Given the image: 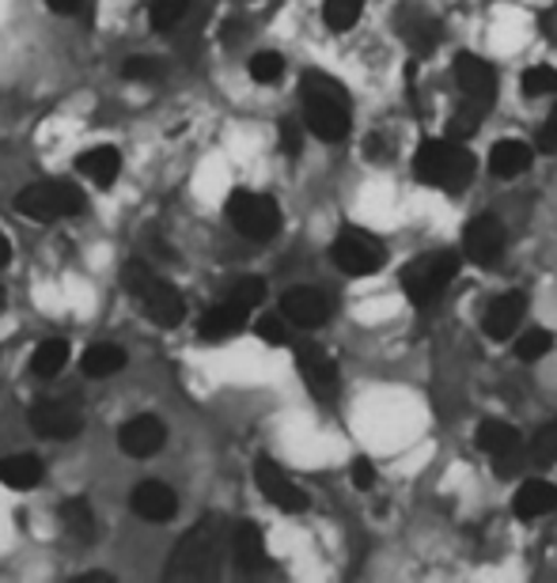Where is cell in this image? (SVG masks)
<instances>
[{
	"label": "cell",
	"instance_id": "cell-15",
	"mask_svg": "<svg viewBox=\"0 0 557 583\" xmlns=\"http://www.w3.org/2000/svg\"><path fill=\"white\" fill-rule=\"evenodd\" d=\"M281 315L288 318L292 326H304V330H315L330 318V299L318 288H292L281 299Z\"/></svg>",
	"mask_w": 557,
	"mask_h": 583
},
{
	"label": "cell",
	"instance_id": "cell-17",
	"mask_svg": "<svg viewBox=\"0 0 557 583\" xmlns=\"http://www.w3.org/2000/svg\"><path fill=\"white\" fill-rule=\"evenodd\" d=\"M129 504L145 523H167V519L179 511V497H175V489L164 481H140L137 489H133Z\"/></svg>",
	"mask_w": 557,
	"mask_h": 583
},
{
	"label": "cell",
	"instance_id": "cell-41",
	"mask_svg": "<svg viewBox=\"0 0 557 583\" xmlns=\"http://www.w3.org/2000/svg\"><path fill=\"white\" fill-rule=\"evenodd\" d=\"M8 262H12V243H8V239L0 235V269H4Z\"/></svg>",
	"mask_w": 557,
	"mask_h": 583
},
{
	"label": "cell",
	"instance_id": "cell-4",
	"mask_svg": "<svg viewBox=\"0 0 557 583\" xmlns=\"http://www.w3.org/2000/svg\"><path fill=\"white\" fill-rule=\"evenodd\" d=\"M413 174L424 186L459 193L474 179V156L455 140H421L418 156H413Z\"/></svg>",
	"mask_w": 557,
	"mask_h": 583
},
{
	"label": "cell",
	"instance_id": "cell-16",
	"mask_svg": "<svg viewBox=\"0 0 557 583\" xmlns=\"http://www.w3.org/2000/svg\"><path fill=\"white\" fill-rule=\"evenodd\" d=\"M164 444H167L164 421L148 417V413H140V417L126 421V424H122V432H118V447L126 451V455H133V458L156 455V451L164 447Z\"/></svg>",
	"mask_w": 557,
	"mask_h": 583
},
{
	"label": "cell",
	"instance_id": "cell-21",
	"mask_svg": "<svg viewBox=\"0 0 557 583\" xmlns=\"http://www.w3.org/2000/svg\"><path fill=\"white\" fill-rule=\"evenodd\" d=\"M557 508V485L550 481H524L516 489V500H512V511L519 519H538V516H550Z\"/></svg>",
	"mask_w": 557,
	"mask_h": 583
},
{
	"label": "cell",
	"instance_id": "cell-33",
	"mask_svg": "<svg viewBox=\"0 0 557 583\" xmlns=\"http://www.w3.org/2000/svg\"><path fill=\"white\" fill-rule=\"evenodd\" d=\"M550 344H554V338L546 330H524V338L516 341V357L519 360H543L546 352H550Z\"/></svg>",
	"mask_w": 557,
	"mask_h": 583
},
{
	"label": "cell",
	"instance_id": "cell-31",
	"mask_svg": "<svg viewBox=\"0 0 557 583\" xmlns=\"http://www.w3.org/2000/svg\"><path fill=\"white\" fill-rule=\"evenodd\" d=\"M519 87H524L527 95H554L557 92V68L554 65L527 68L524 80H519Z\"/></svg>",
	"mask_w": 557,
	"mask_h": 583
},
{
	"label": "cell",
	"instance_id": "cell-26",
	"mask_svg": "<svg viewBox=\"0 0 557 583\" xmlns=\"http://www.w3.org/2000/svg\"><path fill=\"white\" fill-rule=\"evenodd\" d=\"M65 364H69V341H61V338L42 341L39 349L31 352V371L39 379H53Z\"/></svg>",
	"mask_w": 557,
	"mask_h": 583
},
{
	"label": "cell",
	"instance_id": "cell-13",
	"mask_svg": "<svg viewBox=\"0 0 557 583\" xmlns=\"http://www.w3.org/2000/svg\"><path fill=\"white\" fill-rule=\"evenodd\" d=\"M254 477H259V489L262 497L273 504V508L281 511H304L307 508V492L299 489L292 477L281 470L277 463H270V458H259V466H254Z\"/></svg>",
	"mask_w": 557,
	"mask_h": 583
},
{
	"label": "cell",
	"instance_id": "cell-20",
	"mask_svg": "<svg viewBox=\"0 0 557 583\" xmlns=\"http://www.w3.org/2000/svg\"><path fill=\"white\" fill-rule=\"evenodd\" d=\"M246 318H251V311H246V307H239L235 299L228 296L224 304L209 307L206 318H201V338H206V341H228L232 333L243 330Z\"/></svg>",
	"mask_w": 557,
	"mask_h": 583
},
{
	"label": "cell",
	"instance_id": "cell-38",
	"mask_svg": "<svg viewBox=\"0 0 557 583\" xmlns=\"http://www.w3.org/2000/svg\"><path fill=\"white\" fill-rule=\"evenodd\" d=\"M353 485H357L360 492H368L371 485H376V466H371V458H357V463H353Z\"/></svg>",
	"mask_w": 557,
	"mask_h": 583
},
{
	"label": "cell",
	"instance_id": "cell-12",
	"mask_svg": "<svg viewBox=\"0 0 557 583\" xmlns=\"http://www.w3.org/2000/svg\"><path fill=\"white\" fill-rule=\"evenodd\" d=\"M31 424L46 439H73L84 428V417H80V410L73 402H65V398H42V402L31 405Z\"/></svg>",
	"mask_w": 557,
	"mask_h": 583
},
{
	"label": "cell",
	"instance_id": "cell-14",
	"mask_svg": "<svg viewBox=\"0 0 557 583\" xmlns=\"http://www.w3.org/2000/svg\"><path fill=\"white\" fill-rule=\"evenodd\" d=\"M524 307H527L524 292H504V296L493 299V304L485 307V318H482L485 338H493V341L516 338L519 322H524Z\"/></svg>",
	"mask_w": 557,
	"mask_h": 583
},
{
	"label": "cell",
	"instance_id": "cell-28",
	"mask_svg": "<svg viewBox=\"0 0 557 583\" xmlns=\"http://www.w3.org/2000/svg\"><path fill=\"white\" fill-rule=\"evenodd\" d=\"M190 12H193V0H153L148 4V23L156 31H175V26L190 20Z\"/></svg>",
	"mask_w": 557,
	"mask_h": 583
},
{
	"label": "cell",
	"instance_id": "cell-39",
	"mask_svg": "<svg viewBox=\"0 0 557 583\" xmlns=\"http://www.w3.org/2000/svg\"><path fill=\"white\" fill-rule=\"evenodd\" d=\"M557 148V110L546 118V126H543V132H538V152H546L550 156Z\"/></svg>",
	"mask_w": 557,
	"mask_h": 583
},
{
	"label": "cell",
	"instance_id": "cell-30",
	"mask_svg": "<svg viewBox=\"0 0 557 583\" xmlns=\"http://www.w3.org/2000/svg\"><path fill=\"white\" fill-rule=\"evenodd\" d=\"M360 12H365V0H326V4H323V15H326V23H330L334 31L353 26L360 20Z\"/></svg>",
	"mask_w": 557,
	"mask_h": 583
},
{
	"label": "cell",
	"instance_id": "cell-18",
	"mask_svg": "<svg viewBox=\"0 0 557 583\" xmlns=\"http://www.w3.org/2000/svg\"><path fill=\"white\" fill-rule=\"evenodd\" d=\"M232 556H235V569L254 576V572L270 569V550H265V534L262 527L254 523H239L232 530Z\"/></svg>",
	"mask_w": 557,
	"mask_h": 583
},
{
	"label": "cell",
	"instance_id": "cell-2",
	"mask_svg": "<svg viewBox=\"0 0 557 583\" xmlns=\"http://www.w3.org/2000/svg\"><path fill=\"white\" fill-rule=\"evenodd\" d=\"M299 95H304V118L307 129L315 132L326 145H338L349 132L353 121V106H349V92L326 73H307L304 84H299Z\"/></svg>",
	"mask_w": 557,
	"mask_h": 583
},
{
	"label": "cell",
	"instance_id": "cell-10",
	"mask_svg": "<svg viewBox=\"0 0 557 583\" xmlns=\"http://www.w3.org/2000/svg\"><path fill=\"white\" fill-rule=\"evenodd\" d=\"M296 368H299L304 386L315 398L330 402V398L338 394V368H334V360L326 357V349H318L315 341H299L296 344Z\"/></svg>",
	"mask_w": 557,
	"mask_h": 583
},
{
	"label": "cell",
	"instance_id": "cell-22",
	"mask_svg": "<svg viewBox=\"0 0 557 583\" xmlns=\"http://www.w3.org/2000/svg\"><path fill=\"white\" fill-rule=\"evenodd\" d=\"M76 167H80V171H84L92 182L111 186L114 179H118V171H122V156H118V148L99 145V148H87V152H80Z\"/></svg>",
	"mask_w": 557,
	"mask_h": 583
},
{
	"label": "cell",
	"instance_id": "cell-19",
	"mask_svg": "<svg viewBox=\"0 0 557 583\" xmlns=\"http://www.w3.org/2000/svg\"><path fill=\"white\" fill-rule=\"evenodd\" d=\"M477 447H482L493 463H501V470H508L512 458L519 455V432L512 428L508 421H482L477 424Z\"/></svg>",
	"mask_w": 557,
	"mask_h": 583
},
{
	"label": "cell",
	"instance_id": "cell-40",
	"mask_svg": "<svg viewBox=\"0 0 557 583\" xmlns=\"http://www.w3.org/2000/svg\"><path fill=\"white\" fill-rule=\"evenodd\" d=\"M53 15H80L87 8V0H46Z\"/></svg>",
	"mask_w": 557,
	"mask_h": 583
},
{
	"label": "cell",
	"instance_id": "cell-35",
	"mask_svg": "<svg viewBox=\"0 0 557 583\" xmlns=\"http://www.w3.org/2000/svg\"><path fill=\"white\" fill-rule=\"evenodd\" d=\"M232 299L239 307H246V311H254V307H262V299H265V280L262 277H239L232 288Z\"/></svg>",
	"mask_w": 557,
	"mask_h": 583
},
{
	"label": "cell",
	"instance_id": "cell-24",
	"mask_svg": "<svg viewBox=\"0 0 557 583\" xmlns=\"http://www.w3.org/2000/svg\"><path fill=\"white\" fill-rule=\"evenodd\" d=\"M530 148L524 140H501V145H493V156H490V167L493 174H501V179H516V174H524L530 167Z\"/></svg>",
	"mask_w": 557,
	"mask_h": 583
},
{
	"label": "cell",
	"instance_id": "cell-29",
	"mask_svg": "<svg viewBox=\"0 0 557 583\" xmlns=\"http://www.w3.org/2000/svg\"><path fill=\"white\" fill-rule=\"evenodd\" d=\"M246 68H251L254 84H277V80L285 76V57H281V53H273V50H262V53H254Z\"/></svg>",
	"mask_w": 557,
	"mask_h": 583
},
{
	"label": "cell",
	"instance_id": "cell-25",
	"mask_svg": "<svg viewBox=\"0 0 557 583\" xmlns=\"http://www.w3.org/2000/svg\"><path fill=\"white\" fill-rule=\"evenodd\" d=\"M122 368H126V349H118V344H92L84 352V375L92 379H111Z\"/></svg>",
	"mask_w": 557,
	"mask_h": 583
},
{
	"label": "cell",
	"instance_id": "cell-36",
	"mask_svg": "<svg viewBox=\"0 0 557 583\" xmlns=\"http://www.w3.org/2000/svg\"><path fill=\"white\" fill-rule=\"evenodd\" d=\"M122 76L137 80V84H153V80H159V61L156 57H129L126 65H122Z\"/></svg>",
	"mask_w": 557,
	"mask_h": 583
},
{
	"label": "cell",
	"instance_id": "cell-7",
	"mask_svg": "<svg viewBox=\"0 0 557 583\" xmlns=\"http://www.w3.org/2000/svg\"><path fill=\"white\" fill-rule=\"evenodd\" d=\"M228 220L243 239H254V243H270L273 235L281 232V212L265 193H251V190H235L228 198Z\"/></svg>",
	"mask_w": 557,
	"mask_h": 583
},
{
	"label": "cell",
	"instance_id": "cell-27",
	"mask_svg": "<svg viewBox=\"0 0 557 583\" xmlns=\"http://www.w3.org/2000/svg\"><path fill=\"white\" fill-rule=\"evenodd\" d=\"M61 527H65L73 538H80V542H92L95 530H99V527H95L92 508H87V500H80V497L61 504Z\"/></svg>",
	"mask_w": 557,
	"mask_h": 583
},
{
	"label": "cell",
	"instance_id": "cell-34",
	"mask_svg": "<svg viewBox=\"0 0 557 583\" xmlns=\"http://www.w3.org/2000/svg\"><path fill=\"white\" fill-rule=\"evenodd\" d=\"M254 333L265 341V344H288V318L285 315H262L259 322H254Z\"/></svg>",
	"mask_w": 557,
	"mask_h": 583
},
{
	"label": "cell",
	"instance_id": "cell-8",
	"mask_svg": "<svg viewBox=\"0 0 557 583\" xmlns=\"http://www.w3.org/2000/svg\"><path fill=\"white\" fill-rule=\"evenodd\" d=\"M455 269H459L455 254H424V258H418L402 273L406 296L418 307H432L448 292L451 280H455Z\"/></svg>",
	"mask_w": 557,
	"mask_h": 583
},
{
	"label": "cell",
	"instance_id": "cell-23",
	"mask_svg": "<svg viewBox=\"0 0 557 583\" xmlns=\"http://www.w3.org/2000/svg\"><path fill=\"white\" fill-rule=\"evenodd\" d=\"M42 463L34 455H8L0 458V481L8 485V489H34V485L42 481Z\"/></svg>",
	"mask_w": 557,
	"mask_h": 583
},
{
	"label": "cell",
	"instance_id": "cell-1",
	"mask_svg": "<svg viewBox=\"0 0 557 583\" xmlns=\"http://www.w3.org/2000/svg\"><path fill=\"white\" fill-rule=\"evenodd\" d=\"M224 545H232L228 542V523L220 516H206L175 545L167 580H212L220 572V561H224Z\"/></svg>",
	"mask_w": 557,
	"mask_h": 583
},
{
	"label": "cell",
	"instance_id": "cell-3",
	"mask_svg": "<svg viewBox=\"0 0 557 583\" xmlns=\"http://www.w3.org/2000/svg\"><path fill=\"white\" fill-rule=\"evenodd\" d=\"M455 84L463 92V106L459 114L451 118V132H474L477 121L485 118V110L497 99V73L485 57L477 53H459L455 57Z\"/></svg>",
	"mask_w": 557,
	"mask_h": 583
},
{
	"label": "cell",
	"instance_id": "cell-9",
	"mask_svg": "<svg viewBox=\"0 0 557 583\" xmlns=\"http://www.w3.org/2000/svg\"><path fill=\"white\" fill-rule=\"evenodd\" d=\"M330 258L341 273H349V277H368V273L383 269L387 246L379 243L376 235L360 232V227H345V232L334 235Z\"/></svg>",
	"mask_w": 557,
	"mask_h": 583
},
{
	"label": "cell",
	"instance_id": "cell-6",
	"mask_svg": "<svg viewBox=\"0 0 557 583\" xmlns=\"http://www.w3.org/2000/svg\"><path fill=\"white\" fill-rule=\"evenodd\" d=\"M15 209L27 220H39V224H53V220H69L84 212V193L80 186L65 179H42L23 186V193L15 198Z\"/></svg>",
	"mask_w": 557,
	"mask_h": 583
},
{
	"label": "cell",
	"instance_id": "cell-32",
	"mask_svg": "<svg viewBox=\"0 0 557 583\" xmlns=\"http://www.w3.org/2000/svg\"><path fill=\"white\" fill-rule=\"evenodd\" d=\"M530 455H535V463H543V466L557 463V421L543 424V428L535 432V439H530Z\"/></svg>",
	"mask_w": 557,
	"mask_h": 583
},
{
	"label": "cell",
	"instance_id": "cell-42",
	"mask_svg": "<svg viewBox=\"0 0 557 583\" xmlns=\"http://www.w3.org/2000/svg\"><path fill=\"white\" fill-rule=\"evenodd\" d=\"M0 311H4V288H0Z\"/></svg>",
	"mask_w": 557,
	"mask_h": 583
},
{
	"label": "cell",
	"instance_id": "cell-37",
	"mask_svg": "<svg viewBox=\"0 0 557 583\" xmlns=\"http://www.w3.org/2000/svg\"><path fill=\"white\" fill-rule=\"evenodd\" d=\"M277 145H281V152L299 156V148H304V126H299V121H292V118H285L277 126Z\"/></svg>",
	"mask_w": 557,
	"mask_h": 583
},
{
	"label": "cell",
	"instance_id": "cell-11",
	"mask_svg": "<svg viewBox=\"0 0 557 583\" xmlns=\"http://www.w3.org/2000/svg\"><path fill=\"white\" fill-rule=\"evenodd\" d=\"M504 243H508L504 224L497 216H490V212H482V216H474L471 224H466L463 251L474 265H497L504 258Z\"/></svg>",
	"mask_w": 557,
	"mask_h": 583
},
{
	"label": "cell",
	"instance_id": "cell-5",
	"mask_svg": "<svg viewBox=\"0 0 557 583\" xmlns=\"http://www.w3.org/2000/svg\"><path fill=\"white\" fill-rule=\"evenodd\" d=\"M122 285H126V292H133V296L140 299L145 315L153 318L156 326H179L186 318L182 296L171 285H167V280H159L145 262H126V265H122Z\"/></svg>",
	"mask_w": 557,
	"mask_h": 583
}]
</instances>
